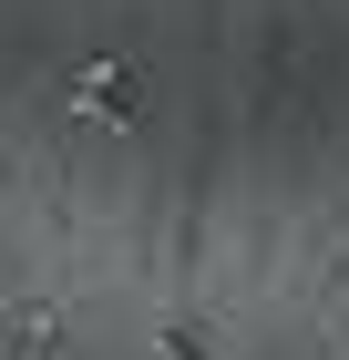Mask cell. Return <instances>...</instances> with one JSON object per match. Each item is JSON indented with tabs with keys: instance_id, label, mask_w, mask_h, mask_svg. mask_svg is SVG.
<instances>
[{
	"instance_id": "obj_1",
	"label": "cell",
	"mask_w": 349,
	"mask_h": 360,
	"mask_svg": "<svg viewBox=\"0 0 349 360\" xmlns=\"http://www.w3.org/2000/svg\"><path fill=\"white\" fill-rule=\"evenodd\" d=\"M72 103L82 113H124V103H134V72H124V62H93V72L72 83Z\"/></svg>"
}]
</instances>
